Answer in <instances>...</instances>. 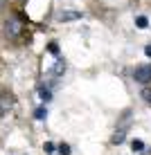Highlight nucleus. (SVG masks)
<instances>
[{
    "instance_id": "nucleus-3",
    "label": "nucleus",
    "mask_w": 151,
    "mask_h": 155,
    "mask_svg": "<svg viewBox=\"0 0 151 155\" xmlns=\"http://www.w3.org/2000/svg\"><path fill=\"white\" fill-rule=\"evenodd\" d=\"M142 99L151 106V88H144V90H142Z\"/></svg>"
},
{
    "instance_id": "nucleus-8",
    "label": "nucleus",
    "mask_w": 151,
    "mask_h": 155,
    "mask_svg": "<svg viewBox=\"0 0 151 155\" xmlns=\"http://www.w3.org/2000/svg\"><path fill=\"white\" fill-rule=\"evenodd\" d=\"M5 7H7V0H0V14L5 12Z\"/></svg>"
},
{
    "instance_id": "nucleus-1",
    "label": "nucleus",
    "mask_w": 151,
    "mask_h": 155,
    "mask_svg": "<svg viewBox=\"0 0 151 155\" xmlns=\"http://www.w3.org/2000/svg\"><path fill=\"white\" fill-rule=\"evenodd\" d=\"M25 34V23L20 16H12V18H7V23H5V36H7L9 41H20Z\"/></svg>"
},
{
    "instance_id": "nucleus-4",
    "label": "nucleus",
    "mask_w": 151,
    "mask_h": 155,
    "mask_svg": "<svg viewBox=\"0 0 151 155\" xmlns=\"http://www.w3.org/2000/svg\"><path fill=\"white\" fill-rule=\"evenodd\" d=\"M79 16H81V14H77V12H70V14H61V16H59V18H61V20H70V18H79Z\"/></svg>"
},
{
    "instance_id": "nucleus-2",
    "label": "nucleus",
    "mask_w": 151,
    "mask_h": 155,
    "mask_svg": "<svg viewBox=\"0 0 151 155\" xmlns=\"http://www.w3.org/2000/svg\"><path fill=\"white\" fill-rule=\"evenodd\" d=\"M133 79L138 83H151V63H144V65H138L133 70Z\"/></svg>"
},
{
    "instance_id": "nucleus-6",
    "label": "nucleus",
    "mask_w": 151,
    "mask_h": 155,
    "mask_svg": "<svg viewBox=\"0 0 151 155\" xmlns=\"http://www.w3.org/2000/svg\"><path fill=\"white\" fill-rule=\"evenodd\" d=\"M43 117H45V110L39 108V110H36V119H43Z\"/></svg>"
},
{
    "instance_id": "nucleus-7",
    "label": "nucleus",
    "mask_w": 151,
    "mask_h": 155,
    "mask_svg": "<svg viewBox=\"0 0 151 155\" xmlns=\"http://www.w3.org/2000/svg\"><path fill=\"white\" fill-rule=\"evenodd\" d=\"M138 27H147V18H138Z\"/></svg>"
},
{
    "instance_id": "nucleus-5",
    "label": "nucleus",
    "mask_w": 151,
    "mask_h": 155,
    "mask_svg": "<svg viewBox=\"0 0 151 155\" xmlns=\"http://www.w3.org/2000/svg\"><path fill=\"white\" fill-rule=\"evenodd\" d=\"M59 151H61V155H68V153H70V146H68V144H61V146H59Z\"/></svg>"
}]
</instances>
